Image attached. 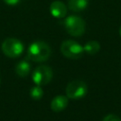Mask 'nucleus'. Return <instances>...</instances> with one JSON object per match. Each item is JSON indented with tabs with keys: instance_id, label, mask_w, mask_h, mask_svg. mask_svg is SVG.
I'll use <instances>...</instances> for the list:
<instances>
[{
	"instance_id": "15",
	"label": "nucleus",
	"mask_w": 121,
	"mask_h": 121,
	"mask_svg": "<svg viewBox=\"0 0 121 121\" xmlns=\"http://www.w3.org/2000/svg\"><path fill=\"white\" fill-rule=\"evenodd\" d=\"M119 35H120V37H121V27L119 28Z\"/></svg>"
},
{
	"instance_id": "2",
	"label": "nucleus",
	"mask_w": 121,
	"mask_h": 121,
	"mask_svg": "<svg viewBox=\"0 0 121 121\" xmlns=\"http://www.w3.org/2000/svg\"><path fill=\"white\" fill-rule=\"evenodd\" d=\"M85 21L76 15L68 16L64 21V27L71 36L79 37L85 32Z\"/></svg>"
},
{
	"instance_id": "4",
	"label": "nucleus",
	"mask_w": 121,
	"mask_h": 121,
	"mask_svg": "<svg viewBox=\"0 0 121 121\" xmlns=\"http://www.w3.org/2000/svg\"><path fill=\"white\" fill-rule=\"evenodd\" d=\"M60 52L64 57L68 59L76 60L82 56L84 50H83V46H81L76 41L66 40L63 41L60 44Z\"/></svg>"
},
{
	"instance_id": "14",
	"label": "nucleus",
	"mask_w": 121,
	"mask_h": 121,
	"mask_svg": "<svg viewBox=\"0 0 121 121\" xmlns=\"http://www.w3.org/2000/svg\"><path fill=\"white\" fill-rule=\"evenodd\" d=\"M7 5H9V6H14V5H17L21 0H3Z\"/></svg>"
},
{
	"instance_id": "10",
	"label": "nucleus",
	"mask_w": 121,
	"mask_h": 121,
	"mask_svg": "<svg viewBox=\"0 0 121 121\" xmlns=\"http://www.w3.org/2000/svg\"><path fill=\"white\" fill-rule=\"evenodd\" d=\"M88 6V0H68L67 8L75 12L84 10Z\"/></svg>"
},
{
	"instance_id": "8",
	"label": "nucleus",
	"mask_w": 121,
	"mask_h": 121,
	"mask_svg": "<svg viewBox=\"0 0 121 121\" xmlns=\"http://www.w3.org/2000/svg\"><path fill=\"white\" fill-rule=\"evenodd\" d=\"M67 105L68 97L66 95H57L52 99L50 103V108L54 112H61L67 107Z\"/></svg>"
},
{
	"instance_id": "5",
	"label": "nucleus",
	"mask_w": 121,
	"mask_h": 121,
	"mask_svg": "<svg viewBox=\"0 0 121 121\" xmlns=\"http://www.w3.org/2000/svg\"><path fill=\"white\" fill-rule=\"evenodd\" d=\"M87 91H88V88H87L86 83L84 81L78 80V79L69 82L65 89L66 96L71 99L82 98L83 96L86 95Z\"/></svg>"
},
{
	"instance_id": "9",
	"label": "nucleus",
	"mask_w": 121,
	"mask_h": 121,
	"mask_svg": "<svg viewBox=\"0 0 121 121\" xmlns=\"http://www.w3.org/2000/svg\"><path fill=\"white\" fill-rule=\"evenodd\" d=\"M30 68H31L30 63L27 60H21L20 62H18L17 65L15 66V73L19 77L25 78V77H26L29 74Z\"/></svg>"
},
{
	"instance_id": "7",
	"label": "nucleus",
	"mask_w": 121,
	"mask_h": 121,
	"mask_svg": "<svg viewBox=\"0 0 121 121\" xmlns=\"http://www.w3.org/2000/svg\"><path fill=\"white\" fill-rule=\"evenodd\" d=\"M67 9H68L67 6L63 2L59 1V0L53 1L49 7V10H50L51 15L55 18H58V19L64 18L67 14Z\"/></svg>"
},
{
	"instance_id": "13",
	"label": "nucleus",
	"mask_w": 121,
	"mask_h": 121,
	"mask_svg": "<svg viewBox=\"0 0 121 121\" xmlns=\"http://www.w3.org/2000/svg\"><path fill=\"white\" fill-rule=\"evenodd\" d=\"M103 121H121V119L115 114H108L104 117Z\"/></svg>"
},
{
	"instance_id": "12",
	"label": "nucleus",
	"mask_w": 121,
	"mask_h": 121,
	"mask_svg": "<svg viewBox=\"0 0 121 121\" xmlns=\"http://www.w3.org/2000/svg\"><path fill=\"white\" fill-rule=\"evenodd\" d=\"M29 95L34 100H40L43 95V91L41 86L36 85V86H34V87H32L30 89Z\"/></svg>"
},
{
	"instance_id": "11",
	"label": "nucleus",
	"mask_w": 121,
	"mask_h": 121,
	"mask_svg": "<svg viewBox=\"0 0 121 121\" xmlns=\"http://www.w3.org/2000/svg\"><path fill=\"white\" fill-rule=\"evenodd\" d=\"M83 50L89 55H95L100 50V44L96 41H90L85 43V45L83 46Z\"/></svg>"
},
{
	"instance_id": "3",
	"label": "nucleus",
	"mask_w": 121,
	"mask_h": 121,
	"mask_svg": "<svg viewBox=\"0 0 121 121\" xmlns=\"http://www.w3.org/2000/svg\"><path fill=\"white\" fill-rule=\"evenodd\" d=\"M1 49L7 57L17 58L22 55L24 51V44L16 38H7L2 43Z\"/></svg>"
},
{
	"instance_id": "1",
	"label": "nucleus",
	"mask_w": 121,
	"mask_h": 121,
	"mask_svg": "<svg viewBox=\"0 0 121 121\" xmlns=\"http://www.w3.org/2000/svg\"><path fill=\"white\" fill-rule=\"evenodd\" d=\"M51 55V48L48 43L37 41L32 43L27 49V58L36 62H43L49 59Z\"/></svg>"
},
{
	"instance_id": "6",
	"label": "nucleus",
	"mask_w": 121,
	"mask_h": 121,
	"mask_svg": "<svg viewBox=\"0 0 121 121\" xmlns=\"http://www.w3.org/2000/svg\"><path fill=\"white\" fill-rule=\"evenodd\" d=\"M52 78H53V71L47 65H40L32 73L33 82L39 86L49 83Z\"/></svg>"
}]
</instances>
